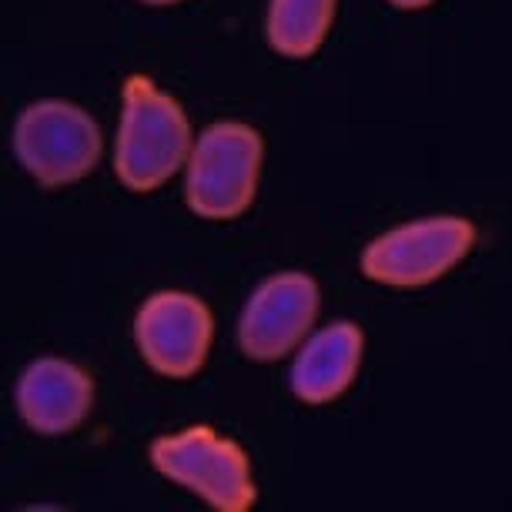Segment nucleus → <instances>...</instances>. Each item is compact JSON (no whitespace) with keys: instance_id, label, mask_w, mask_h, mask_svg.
I'll return each instance as SVG.
<instances>
[{"instance_id":"0eeeda50","label":"nucleus","mask_w":512,"mask_h":512,"mask_svg":"<svg viewBox=\"0 0 512 512\" xmlns=\"http://www.w3.org/2000/svg\"><path fill=\"white\" fill-rule=\"evenodd\" d=\"M318 315V285L305 272L272 275L251 292L238 322L241 352L251 362H278L305 342Z\"/></svg>"},{"instance_id":"1a4fd4ad","label":"nucleus","mask_w":512,"mask_h":512,"mask_svg":"<svg viewBox=\"0 0 512 512\" xmlns=\"http://www.w3.org/2000/svg\"><path fill=\"white\" fill-rule=\"evenodd\" d=\"M362 328L355 322H332L298 349L292 362V392L308 405H325L338 399L359 375L362 365Z\"/></svg>"},{"instance_id":"f8f14e48","label":"nucleus","mask_w":512,"mask_h":512,"mask_svg":"<svg viewBox=\"0 0 512 512\" xmlns=\"http://www.w3.org/2000/svg\"><path fill=\"white\" fill-rule=\"evenodd\" d=\"M141 4H151V7H168V4H178V0H141Z\"/></svg>"},{"instance_id":"20e7f679","label":"nucleus","mask_w":512,"mask_h":512,"mask_svg":"<svg viewBox=\"0 0 512 512\" xmlns=\"http://www.w3.org/2000/svg\"><path fill=\"white\" fill-rule=\"evenodd\" d=\"M14 154L41 185H74L101 161V128L71 101H37L14 124Z\"/></svg>"},{"instance_id":"7ed1b4c3","label":"nucleus","mask_w":512,"mask_h":512,"mask_svg":"<svg viewBox=\"0 0 512 512\" xmlns=\"http://www.w3.org/2000/svg\"><path fill=\"white\" fill-rule=\"evenodd\" d=\"M151 462L161 476L198 492L218 512H248L255 506L258 489L245 449L208 425H191L175 436L154 439Z\"/></svg>"},{"instance_id":"6e6552de","label":"nucleus","mask_w":512,"mask_h":512,"mask_svg":"<svg viewBox=\"0 0 512 512\" xmlns=\"http://www.w3.org/2000/svg\"><path fill=\"white\" fill-rule=\"evenodd\" d=\"M94 405L91 375L64 359H37L17 379V412L41 436H64L88 419Z\"/></svg>"},{"instance_id":"9d476101","label":"nucleus","mask_w":512,"mask_h":512,"mask_svg":"<svg viewBox=\"0 0 512 512\" xmlns=\"http://www.w3.org/2000/svg\"><path fill=\"white\" fill-rule=\"evenodd\" d=\"M335 21V0H272L268 44L285 57H312Z\"/></svg>"},{"instance_id":"9b49d317","label":"nucleus","mask_w":512,"mask_h":512,"mask_svg":"<svg viewBox=\"0 0 512 512\" xmlns=\"http://www.w3.org/2000/svg\"><path fill=\"white\" fill-rule=\"evenodd\" d=\"M389 4H395L399 11H422V7L436 4V0H389Z\"/></svg>"},{"instance_id":"423d86ee","label":"nucleus","mask_w":512,"mask_h":512,"mask_svg":"<svg viewBox=\"0 0 512 512\" xmlns=\"http://www.w3.org/2000/svg\"><path fill=\"white\" fill-rule=\"evenodd\" d=\"M215 318L188 292H158L134 318V342L144 362L168 379H191L211 352Z\"/></svg>"},{"instance_id":"f257e3e1","label":"nucleus","mask_w":512,"mask_h":512,"mask_svg":"<svg viewBox=\"0 0 512 512\" xmlns=\"http://www.w3.org/2000/svg\"><path fill=\"white\" fill-rule=\"evenodd\" d=\"M191 124L181 104L144 74L124 81V111L118 128L114 171L131 191H154L191 158Z\"/></svg>"},{"instance_id":"39448f33","label":"nucleus","mask_w":512,"mask_h":512,"mask_svg":"<svg viewBox=\"0 0 512 512\" xmlns=\"http://www.w3.org/2000/svg\"><path fill=\"white\" fill-rule=\"evenodd\" d=\"M476 225L466 218H422L385 231L362 251L365 278L392 288H422L452 272L469 255Z\"/></svg>"},{"instance_id":"f03ea898","label":"nucleus","mask_w":512,"mask_h":512,"mask_svg":"<svg viewBox=\"0 0 512 512\" xmlns=\"http://www.w3.org/2000/svg\"><path fill=\"white\" fill-rule=\"evenodd\" d=\"M265 144L251 124L218 121L201 131L191 148L185 198L195 215L231 221L245 215L262 175Z\"/></svg>"}]
</instances>
